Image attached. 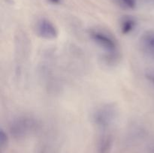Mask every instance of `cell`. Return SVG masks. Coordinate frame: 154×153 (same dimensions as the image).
I'll use <instances>...</instances> for the list:
<instances>
[{
  "mask_svg": "<svg viewBox=\"0 0 154 153\" xmlns=\"http://www.w3.org/2000/svg\"><path fill=\"white\" fill-rule=\"evenodd\" d=\"M90 39L105 52L104 58L107 62H113L119 58V44L113 34L99 28H92L88 32Z\"/></svg>",
  "mask_w": 154,
  "mask_h": 153,
  "instance_id": "6da1fadb",
  "label": "cell"
},
{
  "mask_svg": "<svg viewBox=\"0 0 154 153\" xmlns=\"http://www.w3.org/2000/svg\"><path fill=\"white\" fill-rule=\"evenodd\" d=\"M38 127L37 119L32 116L20 115L9 123V134L15 139H23L32 134Z\"/></svg>",
  "mask_w": 154,
  "mask_h": 153,
  "instance_id": "7a4b0ae2",
  "label": "cell"
},
{
  "mask_svg": "<svg viewBox=\"0 0 154 153\" xmlns=\"http://www.w3.org/2000/svg\"><path fill=\"white\" fill-rule=\"evenodd\" d=\"M118 108L114 104H105L98 107L94 112L93 123L100 130H106L112 127L118 118Z\"/></svg>",
  "mask_w": 154,
  "mask_h": 153,
  "instance_id": "3957f363",
  "label": "cell"
},
{
  "mask_svg": "<svg viewBox=\"0 0 154 153\" xmlns=\"http://www.w3.org/2000/svg\"><path fill=\"white\" fill-rule=\"evenodd\" d=\"M35 29L38 36L45 40H54L58 37L59 31L57 26L47 18L38 20Z\"/></svg>",
  "mask_w": 154,
  "mask_h": 153,
  "instance_id": "277c9868",
  "label": "cell"
},
{
  "mask_svg": "<svg viewBox=\"0 0 154 153\" xmlns=\"http://www.w3.org/2000/svg\"><path fill=\"white\" fill-rule=\"evenodd\" d=\"M140 45L143 50L154 56V31H148L140 38Z\"/></svg>",
  "mask_w": 154,
  "mask_h": 153,
  "instance_id": "5b68a950",
  "label": "cell"
},
{
  "mask_svg": "<svg viewBox=\"0 0 154 153\" xmlns=\"http://www.w3.org/2000/svg\"><path fill=\"white\" fill-rule=\"evenodd\" d=\"M137 21L134 17L130 16H125L120 20V29L122 34H129L135 29Z\"/></svg>",
  "mask_w": 154,
  "mask_h": 153,
  "instance_id": "8992f818",
  "label": "cell"
},
{
  "mask_svg": "<svg viewBox=\"0 0 154 153\" xmlns=\"http://www.w3.org/2000/svg\"><path fill=\"white\" fill-rule=\"evenodd\" d=\"M113 136L109 134H104L102 135L98 143V152L109 153L112 148Z\"/></svg>",
  "mask_w": 154,
  "mask_h": 153,
  "instance_id": "52a82bcc",
  "label": "cell"
},
{
  "mask_svg": "<svg viewBox=\"0 0 154 153\" xmlns=\"http://www.w3.org/2000/svg\"><path fill=\"white\" fill-rule=\"evenodd\" d=\"M8 143V134L3 128L0 130V145L2 148H4Z\"/></svg>",
  "mask_w": 154,
  "mask_h": 153,
  "instance_id": "ba28073f",
  "label": "cell"
},
{
  "mask_svg": "<svg viewBox=\"0 0 154 153\" xmlns=\"http://www.w3.org/2000/svg\"><path fill=\"white\" fill-rule=\"evenodd\" d=\"M122 6L128 9H134L136 7V0H117Z\"/></svg>",
  "mask_w": 154,
  "mask_h": 153,
  "instance_id": "9c48e42d",
  "label": "cell"
},
{
  "mask_svg": "<svg viewBox=\"0 0 154 153\" xmlns=\"http://www.w3.org/2000/svg\"><path fill=\"white\" fill-rule=\"evenodd\" d=\"M47 1L49 2L50 3L53 4H60L63 0H47Z\"/></svg>",
  "mask_w": 154,
  "mask_h": 153,
  "instance_id": "30bf717a",
  "label": "cell"
}]
</instances>
